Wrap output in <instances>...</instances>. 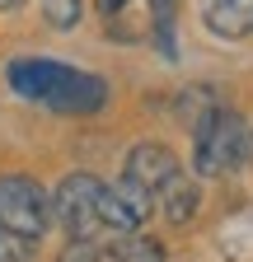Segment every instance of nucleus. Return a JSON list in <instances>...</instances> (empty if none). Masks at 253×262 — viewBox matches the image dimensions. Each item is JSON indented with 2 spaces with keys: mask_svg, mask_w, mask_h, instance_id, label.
<instances>
[{
  "mask_svg": "<svg viewBox=\"0 0 253 262\" xmlns=\"http://www.w3.org/2000/svg\"><path fill=\"white\" fill-rule=\"evenodd\" d=\"M10 89L33 98V103H47L56 113H94L103 108L108 84L99 75H85L75 66H61V61H43V56H24L10 61Z\"/></svg>",
  "mask_w": 253,
  "mask_h": 262,
  "instance_id": "obj_1",
  "label": "nucleus"
},
{
  "mask_svg": "<svg viewBox=\"0 0 253 262\" xmlns=\"http://www.w3.org/2000/svg\"><path fill=\"white\" fill-rule=\"evenodd\" d=\"M248 159V122L230 108H211L197 122V145H193V164L197 173H230Z\"/></svg>",
  "mask_w": 253,
  "mask_h": 262,
  "instance_id": "obj_2",
  "label": "nucleus"
},
{
  "mask_svg": "<svg viewBox=\"0 0 253 262\" xmlns=\"http://www.w3.org/2000/svg\"><path fill=\"white\" fill-rule=\"evenodd\" d=\"M47 225H52V202L33 178H24V173L0 178V229H10V234L33 244L47 234Z\"/></svg>",
  "mask_w": 253,
  "mask_h": 262,
  "instance_id": "obj_3",
  "label": "nucleus"
},
{
  "mask_svg": "<svg viewBox=\"0 0 253 262\" xmlns=\"http://www.w3.org/2000/svg\"><path fill=\"white\" fill-rule=\"evenodd\" d=\"M103 187L94 173H71L61 178L56 196H52V215L71 229V239H94L103 229Z\"/></svg>",
  "mask_w": 253,
  "mask_h": 262,
  "instance_id": "obj_4",
  "label": "nucleus"
},
{
  "mask_svg": "<svg viewBox=\"0 0 253 262\" xmlns=\"http://www.w3.org/2000/svg\"><path fill=\"white\" fill-rule=\"evenodd\" d=\"M174 173H178V159H174L164 145H136L132 155H126V169H122L126 183H136V187L150 192V196H160V187H164Z\"/></svg>",
  "mask_w": 253,
  "mask_h": 262,
  "instance_id": "obj_5",
  "label": "nucleus"
},
{
  "mask_svg": "<svg viewBox=\"0 0 253 262\" xmlns=\"http://www.w3.org/2000/svg\"><path fill=\"white\" fill-rule=\"evenodd\" d=\"M202 24L220 38H248L253 33V0H202Z\"/></svg>",
  "mask_w": 253,
  "mask_h": 262,
  "instance_id": "obj_6",
  "label": "nucleus"
},
{
  "mask_svg": "<svg viewBox=\"0 0 253 262\" xmlns=\"http://www.w3.org/2000/svg\"><path fill=\"white\" fill-rule=\"evenodd\" d=\"M160 206H164V215H169L174 225H187V220L197 215V183L178 169V173L160 187Z\"/></svg>",
  "mask_w": 253,
  "mask_h": 262,
  "instance_id": "obj_7",
  "label": "nucleus"
},
{
  "mask_svg": "<svg viewBox=\"0 0 253 262\" xmlns=\"http://www.w3.org/2000/svg\"><path fill=\"white\" fill-rule=\"evenodd\" d=\"M113 262H164V248L150 234H122L113 244Z\"/></svg>",
  "mask_w": 253,
  "mask_h": 262,
  "instance_id": "obj_8",
  "label": "nucleus"
},
{
  "mask_svg": "<svg viewBox=\"0 0 253 262\" xmlns=\"http://www.w3.org/2000/svg\"><path fill=\"white\" fill-rule=\"evenodd\" d=\"M43 14H47V24L52 28H75L80 24V0H43Z\"/></svg>",
  "mask_w": 253,
  "mask_h": 262,
  "instance_id": "obj_9",
  "label": "nucleus"
},
{
  "mask_svg": "<svg viewBox=\"0 0 253 262\" xmlns=\"http://www.w3.org/2000/svg\"><path fill=\"white\" fill-rule=\"evenodd\" d=\"M28 257H33V244L10 234V229H0V262H28Z\"/></svg>",
  "mask_w": 253,
  "mask_h": 262,
  "instance_id": "obj_10",
  "label": "nucleus"
},
{
  "mask_svg": "<svg viewBox=\"0 0 253 262\" xmlns=\"http://www.w3.org/2000/svg\"><path fill=\"white\" fill-rule=\"evenodd\" d=\"M61 262H99V244L94 239H71L66 253H61Z\"/></svg>",
  "mask_w": 253,
  "mask_h": 262,
  "instance_id": "obj_11",
  "label": "nucleus"
},
{
  "mask_svg": "<svg viewBox=\"0 0 253 262\" xmlns=\"http://www.w3.org/2000/svg\"><path fill=\"white\" fill-rule=\"evenodd\" d=\"M150 10H155V24H160V19H169V10H174V0H150Z\"/></svg>",
  "mask_w": 253,
  "mask_h": 262,
  "instance_id": "obj_12",
  "label": "nucleus"
},
{
  "mask_svg": "<svg viewBox=\"0 0 253 262\" xmlns=\"http://www.w3.org/2000/svg\"><path fill=\"white\" fill-rule=\"evenodd\" d=\"M122 5H126V0H99V10H103V14H117Z\"/></svg>",
  "mask_w": 253,
  "mask_h": 262,
  "instance_id": "obj_13",
  "label": "nucleus"
},
{
  "mask_svg": "<svg viewBox=\"0 0 253 262\" xmlns=\"http://www.w3.org/2000/svg\"><path fill=\"white\" fill-rule=\"evenodd\" d=\"M14 5H24V0H0V10H14Z\"/></svg>",
  "mask_w": 253,
  "mask_h": 262,
  "instance_id": "obj_14",
  "label": "nucleus"
}]
</instances>
